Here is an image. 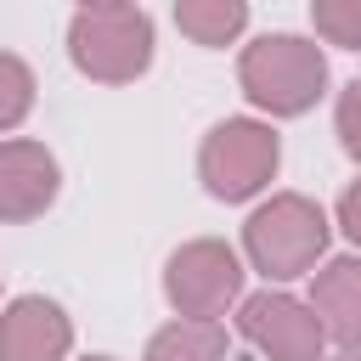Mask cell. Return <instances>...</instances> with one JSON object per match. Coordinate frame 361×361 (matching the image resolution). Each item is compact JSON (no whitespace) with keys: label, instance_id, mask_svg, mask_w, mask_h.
<instances>
[{"label":"cell","instance_id":"cell-3","mask_svg":"<svg viewBox=\"0 0 361 361\" xmlns=\"http://www.w3.org/2000/svg\"><path fill=\"white\" fill-rule=\"evenodd\" d=\"M68 56L79 73H90L102 85H130L152 68V17L141 6L79 11L68 28Z\"/></svg>","mask_w":361,"mask_h":361},{"label":"cell","instance_id":"cell-15","mask_svg":"<svg viewBox=\"0 0 361 361\" xmlns=\"http://www.w3.org/2000/svg\"><path fill=\"white\" fill-rule=\"evenodd\" d=\"M338 226H344L350 243H361V180L344 186V197H338Z\"/></svg>","mask_w":361,"mask_h":361},{"label":"cell","instance_id":"cell-19","mask_svg":"<svg viewBox=\"0 0 361 361\" xmlns=\"http://www.w3.org/2000/svg\"><path fill=\"white\" fill-rule=\"evenodd\" d=\"M355 85H361V79H355Z\"/></svg>","mask_w":361,"mask_h":361},{"label":"cell","instance_id":"cell-13","mask_svg":"<svg viewBox=\"0 0 361 361\" xmlns=\"http://www.w3.org/2000/svg\"><path fill=\"white\" fill-rule=\"evenodd\" d=\"M310 23L327 45L361 51V0H310Z\"/></svg>","mask_w":361,"mask_h":361},{"label":"cell","instance_id":"cell-5","mask_svg":"<svg viewBox=\"0 0 361 361\" xmlns=\"http://www.w3.org/2000/svg\"><path fill=\"white\" fill-rule=\"evenodd\" d=\"M164 293L180 316L192 322H214L237 293H243V265L226 243L214 237H197V243H180L164 265Z\"/></svg>","mask_w":361,"mask_h":361},{"label":"cell","instance_id":"cell-2","mask_svg":"<svg viewBox=\"0 0 361 361\" xmlns=\"http://www.w3.org/2000/svg\"><path fill=\"white\" fill-rule=\"evenodd\" d=\"M243 248L254 259V271H265L271 282H288V276H305L322 248H327V214L299 197V192H282L271 203H259L243 226Z\"/></svg>","mask_w":361,"mask_h":361},{"label":"cell","instance_id":"cell-10","mask_svg":"<svg viewBox=\"0 0 361 361\" xmlns=\"http://www.w3.org/2000/svg\"><path fill=\"white\" fill-rule=\"evenodd\" d=\"M147 361H226V327L180 316L147 338Z\"/></svg>","mask_w":361,"mask_h":361},{"label":"cell","instance_id":"cell-1","mask_svg":"<svg viewBox=\"0 0 361 361\" xmlns=\"http://www.w3.org/2000/svg\"><path fill=\"white\" fill-rule=\"evenodd\" d=\"M237 85L254 107H265L271 118H299L316 107V96L327 90V56L316 39L299 34H265L243 51L237 62Z\"/></svg>","mask_w":361,"mask_h":361},{"label":"cell","instance_id":"cell-7","mask_svg":"<svg viewBox=\"0 0 361 361\" xmlns=\"http://www.w3.org/2000/svg\"><path fill=\"white\" fill-rule=\"evenodd\" d=\"M73 350V322L56 299L23 293L0 310V361H62Z\"/></svg>","mask_w":361,"mask_h":361},{"label":"cell","instance_id":"cell-6","mask_svg":"<svg viewBox=\"0 0 361 361\" xmlns=\"http://www.w3.org/2000/svg\"><path fill=\"white\" fill-rule=\"evenodd\" d=\"M237 327H243V338H248L259 355H271V361H322V344H327L316 310L299 305L293 293H271V288L243 299Z\"/></svg>","mask_w":361,"mask_h":361},{"label":"cell","instance_id":"cell-4","mask_svg":"<svg viewBox=\"0 0 361 361\" xmlns=\"http://www.w3.org/2000/svg\"><path fill=\"white\" fill-rule=\"evenodd\" d=\"M276 158H282V147H276L271 124H259V118H226V124H214L203 135L197 175H203V186L214 197L243 203V197H254L276 175Z\"/></svg>","mask_w":361,"mask_h":361},{"label":"cell","instance_id":"cell-12","mask_svg":"<svg viewBox=\"0 0 361 361\" xmlns=\"http://www.w3.org/2000/svg\"><path fill=\"white\" fill-rule=\"evenodd\" d=\"M28 107H34V73H28V62H23V56L0 51V130L23 124V118H28Z\"/></svg>","mask_w":361,"mask_h":361},{"label":"cell","instance_id":"cell-17","mask_svg":"<svg viewBox=\"0 0 361 361\" xmlns=\"http://www.w3.org/2000/svg\"><path fill=\"white\" fill-rule=\"evenodd\" d=\"M327 361H361V344H355V350H338V355H327Z\"/></svg>","mask_w":361,"mask_h":361},{"label":"cell","instance_id":"cell-8","mask_svg":"<svg viewBox=\"0 0 361 361\" xmlns=\"http://www.w3.org/2000/svg\"><path fill=\"white\" fill-rule=\"evenodd\" d=\"M56 158L39 141H0V220H34L56 203Z\"/></svg>","mask_w":361,"mask_h":361},{"label":"cell","instance_id":"cell-11","mask_svg":"<svg viewBox=\"0 0 361 361\" xmlns=\"http://www.w3.org/2000/svg\"><path fill=\"white\" fill-rule=\"evenodd\" d=\"M175 23L192 45H231L248 23V0H175Z\"/></svg>","mask_w":361,"mask_h":361},{"label":"cell","instance_id":"cell-16","mask_svg":"<svg viewBox=\"0 0 361 361\" xmlns=\"http://www.w3.org/2000/svg\"><path fill=\"white\" fill-rule=\"evenodd\" d=\"M113 6H135V0H79V11H113Z\"/></svg>","mask_w":361,"mask_h":361},{"label":"cell","instance_id":"cell-18","mask_svg":"<svg viewBox=\"0 0 361 361\" xmlns=\"http://www.w3.org/2000/svg\"><path fill=\"white\" fill-rule=\"evenodd\" d=\"M85 361H113V355H85Z\"/></svg>","mask_w":361,"mask_h":361},{"label":"cell","instance_id":"cell-14","mask_svg":"<svg viewBox=\"0 0 361 361\" xmlns=\"http://www.w3.org/2000/svg\"><path fill=\"white\" fill-rule=\"evenodd\" d=\"M333 124H338V141H344V152H350V158H361V85H350V90L338 96V107H333Z\"/></svg>","mask_w":361,"mask_h":361},{"label":"cell","instance_id":"cell-9","mask_svg":"<svg viewBox=\"0 0 361 361\" xmlns=\"http://www.w3.org/2000/svg\"><path fill=\"white\" fill-rule=\"evenodd\" d=\"M310 310H316V322H322L327 338H338L344 350L361 344V259L355 254H344V259H333V265L316 271Z\"/></svg>","mask_w":361,"mask_h":361}]
</instances>
